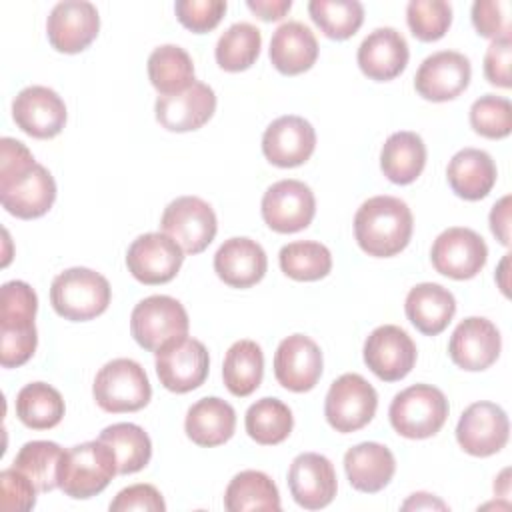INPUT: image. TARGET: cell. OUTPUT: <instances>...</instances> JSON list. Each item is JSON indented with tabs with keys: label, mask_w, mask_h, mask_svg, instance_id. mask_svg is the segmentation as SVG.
Here are the masks:
<instances>
[{
	"label": "cell",
	"mask_w": 512,
	"mask_h": 512,
	"mask_svg": "<svg viewBox=\"0 0 512 512\" xmlns=\"http://www.w3.org/2000/svg\"><path fill=\"white\" fill-rule=\"evenodd\" d=\"M414 230L408 204L396 196H372L356 210L354 238L374 258H390L402 252Z\"/></svg>",
	"instance_id": "obj_1"
},
{
	"label": "cell",
	"mask_w": 512,
	"mask_h": 512,
	"mask_svg": "<svg viewBox=\"0 0 512 512\" xmlns=\"http://www.w3.org/2000/svg\"><path fill=\"white\" fill-rule=\"evenodd\" d=\"M118 474L112 448L102 440H90L64 450L58 468V488L76 500L100 494Z\"/></svg>",
	"instance_id": "obj_2"
},
{
	"label": "cell",
	"mask_w": 512,
	"mask_h": 512,
	"mask_svg": "<svg viewBox=\"0 0 512 512\" xmlns=\"http://www.w3.org/2000/svg\"><path fill=\"white\" fill-rule=\"evenodd\" d=\"M112 298L108 280L90 268H68L50 286V304L58 316L70 322H86L106 312Z\"/></svg>",
	"instance_id": "obj_3"
},
{
	"label": "cell",
	"mask_w": 512,
	"mask_h": 512,
	"mask_svg": "<svg viewBox=\"0 0 512 512\" xmlns=\"http://www.w3.org/2000/svg\"><path fill=\"white\" fill-rule=\"evenodd\" d=\"M448 412L450 406L440 388L432 384H414L392 398L388 418L400 436L422 440L440 432Z\"/></svg>",
	"instance_id": "obj_4"
},
{
	"label": "cell",
	"mask_w": 512,
	"mask_h": 512,
	"mask_svg": "<svg viewBox=\"0 0 512 512\" xmlns=\"http://www.w3.org/2000/svg\"><path fill=\"white\" fill-rule=\"evenodd\" d=\"M92 394L104 412H136L150 402L152 386L136 360L114 358L98 370Z\"/></svg>",
	"instance_id": "obj_5"
},
{
	"label": "cell",
	"mask_w": 512,
	"mask_h": 512,
	"mask_svg": "<svg viewBox=\"0 0 512 512\" xmlns=\"http://www.w3.org/2000/svg\"><path fill=\"white\" fill-rule=\"evenodd\" d=\"M188 312L172 296L154 294L140 300L130 314V332L148 352H158L168 342L188 334Z\"/></svg>",
	"instance_id": "obj_6"
},
{
	"label": "cell",
	"mask_w": 512,
	"mask_h": 512,
	"mask_svg": "<svg viewBox=\"0 0 512 512\" xmlns=\"http://www.w3.org/2000/svg\"><path fill=\"white\" fill-rule=\"evenodd\" d=\"M376 408L378 394L374 386L354 372L336 378L324 400V416L328 424L342 434L364 428L374 418Z\"/></svg>",
	"instance_id": "obj_7"
},
{
	"label": "cell",
	"mask_w": 512,
	"mask_h": 512,
	"mask_svg": "<svg viewBox=\"0 0 512 512\" xmlns=\"http://www.w3.org/2000/svg\"><path fill=\"white\" fill-rule=\"evenodd\" d=\"M160 228L176 240L186 254H200L214 240L218 220L212 206L202 198L180 196L164 208Z\"/></svg>",
	"instance_id": "obj_8"
},
{
	"label": "cell",
	"mask_w": 512,
	"mask_h": 512,
	"mask_svg": "<svg viewBox=\"0 0 512 512\" xmlns=\"http://www.w3.org/2000/svg\"><path fill=\"white\" fill-rule=\"evenodd\" d=\"M210 370L206 346L190 336L176 338L156 352L160 384L176 394H186L204 384Z\"/></svg>",
	"instance_id": "obj_9"
},
{
	"label": "cell",
	"mask_w": 512,
	"mask_h": 512,
	"mask_svg": "<svg viewBox=\"0 0 512 512\" xmlns=\"http://www.w3.org/2000/svg\"><path fill=\"white\" fill-rule=\"evenodd\" d=\"M260 212L270 230L292 234L310 226L316 214V198L308 184L286 178L274 182L264 192Z\"/></svg>",
	"instance_id": "obj_10"
},
{
	"label": "cell",
	"mask_w": 512,
	"mask_h": 512,
	"mask_svg": "<svg viewBox=\"0 0 512 512\" xmlns=\"http://www.w3.org/2000/svg\"><path fill=\"white\" fill-rule=\"evenodd\" d=\"M56 200V182L46 166L32 164L22 172L0 176V202L16 218L44 216Z\"/></svg>",
	"instance_id": "obj_11"
},
{
	"label": "cell",
	"mask_w": 512,
	"mask_h": 512,
	"mask_svg": "<svg viewBox=\"0 0 512 512\" xmlns=\"http://www.w3.org/2000/svg\"><path fill=\"white\" fill-rule=\"evenodd\" d=\"M488 246L472 228L452 226L440 232L432 244L430 260L436 272L452 280H470L486 264Z\"/></svg>",
	"instance_id": "obj_12"
},
{
	"label": "cell",
	"mask_w": 512,
	"mask_h": 512,
	"mask_svg": "<svg viewBox=\"0 0 512 512\" xmlns=\"http://www.w3.org/2000/svg\"><path fill=\"white\" fill-rule=\"evenodd\" d=\"M510 436V422L506 412L494 402H474L470 404L458 420L456 440L460 448L478 458L492 456L500 452Z\"/></svg>",
	"instance_id": "obj_13"
},
{
	"label": "cell",
	"mask_w": 512,
	"mask_h": 512,
	"mask_svg": "<svg viewBox=\"0 0 512 512\" xmlns=\"http://www.w3.org/2000/svg\"><path fill=\"white\" fill-rule=\"evenodd\" d=\"M184 262V250L164 232H148L138 236L126 252L128 272L142 284L170 282Z\"/></svg>",
	"instance_id": "obj_14"
},
{
	"label": "cell",
	"mask_w": 512,
	"mask_h": 512,
	"mask_svg": "<svg viewBox=\"0 0 512 512\" xmlns=\"http://www.w3.org/2000/svg\"><path fill=\"white\" fill-rule=\"evenodd\" d=\"M416 356L414 340L396 324L374 328L364 342V362L384 382L406 378L416 364Z\"/></svg>",
	"instance_id": "obj_15"
},
{
	"label": "cell",
	"mask_w": 512,
	"mask_h": 512,
	"mask_svg": "<svg viewBox=\"0 0 512 512\" xmlns=\"http://www.w3.org/2000/svg\"><path fill=\"white\" fill-rule=\"evenodd\" d=\"M472 78L470 60L456 50H440L422 60L414 76L416 92L430 102H448L460 96Z\"/></svg>",
	"instance_id": "obj_16"
},
{
	"label": "cell",
	"mask_w": 512,
	"mask_h": 512,
	"mask_svg": "<svg viewBox=\"0 0 512 512\" xmlns=\"http://www.w3.org/2000/svg\"><path fill=\"white\" fill-rule=\"evenodd\" d=\"M100 30V16L92 2L64 0L58 2L46 20V34L54 50L76 54L86 50Z\"/></svg>",
	"instance_id": "obj_17"
},
{
	"label": "cell",
	"mask_w": 512,
	"mask_h": 512,
	"mask_svg": "<svg viewBox=\"0 0 512 512\" xmlns=\"http://www.w3.org/2000/svg\"><path fill=\"white\" fill-rule=\"evenodd\" d=\"M12 118L32 138H54L66 124V104L48 86H26L12 102Z\"/></svg>",
	"instance_id": "obj_18"
},
{
	"label": "cell",
	"mask_w": 512,
	"mask_h": 512,
	"mask_svg": "<svg viewBox=\"0 0 512 512\" xmlns=\"http://www.w3.org/2000/svg\"><path fill=\"white\" fill-rule=\"evenodd\" d=\"M502 340L498 328L482 316L464 318L452 332L448 354L452 362L468 372L490 368L500 356Z\"/></svg>",
	"instance_id": "obj_19"
},
{
	"label": "cell",
	"mask_w": 512,
	"mask_h": 512,
	"mask_svg": "<svg viewBox=\"0 0 512 512\" xmlns=\"http://www.w3.org/2000/svg\"><path fill=\"white\" fill-rule=\"evenodd\" d=\"M322 350L304 334L284 338L274 354V376L290 392L312 390L322 376Z\"/></svg>",
	"instance_id": "obj_20"
},
{
	"label": "cell",
	"mask_w": 512,
	"mask_h": 512,
	"mask_svg": "<svg viewBox=\"0 0 512 512\" xmlns=\"http://www.w3.org/2000/svg\"><path fill=\"white\" fill-rule=\"evenodd\" d=\"M316 148V130L302 116L286 114L268 124L262 134V154L278 168L304 164Z\"/></svg>",
	"instance_id": "obj_21"
},
{
	"label": "cell",
	"mask_w": 512,
	"mask_h": 512,
	"mask_svg": "<svg viewBox=\"0 0 512 512\" xmlns=\"http://www.w3.org/2000/svg\"><path fill=\"white\" fill-rule=\"evenodd\" d=\"M288 488L294 502L306 510L328 506L338 490L332 462L318 452L298 454L288 468Z\"/></svg>",
	"instance_id": "obj_22"
},
{
	"label": "cell",
	"mask_w": 512,
	"mask_h": 512,
	"mask_svg": "<svg viewBox=\"0 0 512 512\" xmlns=\"http://www.w3.org/2000/svg\"><path fill=\"white\" fill-rule=\"evenodd\" d=\"M216 110V94L204 82H194L190 88L158 96L154 104L156 120L170 132H192L202 128Z\"/></svg>",
	"instance_id": "obj_23"
},
{
	"label": "cell",
	"mask_w": 512,
	"mask_h": 512,
	"mask_svg": "<svg viewBox=\"0 0 512 512\" xmlns=\"http://www.w3.org/2000/svg\"><path fill=\"white\" fill-rule=\"evenodd\" d=\"M410 50L406 38L390 26L372 30L358 46V66L364 76L376 82H388L400 76L408 64Z\"/></svg>",
	"instance_id": "obj_24"
},
{
	"label": "cell",
	"mask_w": 512,
	"mask_h": 512,
	"mask_svg": "<svg viewBox=\"0 0 512 512\" xmlns=\"http://www.w3.org/2000/svg\"><path fill=\"white\" fill-rule=\"evenodd\" d=\"M268 268L264 248L246 236L228 238L214 254V272L232 288H250L258 284Z\"/></svg>",
	"instance_id": "obj_25"
},
{
	"label": "cell",
	"mask_w": 512,
	"mask_h": 512,
	"mask_svg": "<svg viewBox=\"0 0 512 512\" xmlns=\"http://www.w3.org/2000/svg\"><path fill=\"white\" fill-rule=\"evenodd\" d=\"M268 54L280 74L296 76L316 64L318 40L306 24L290 20L274 30Z\"/></svg>",
	"instance_id": "obj_26"
},
{
	"label": "cell",
	"mask_w": 512,
	"mask_h": 512,
	"mask_svg": "<svg viewBox=\"0 0 512 512\" xmlns=\"http://www.w3.org/2000/svg\"><path fill=\"white\" fill-rule=\"evenodd\" d=\"M344 470L354 490L374 494L394 478L396 458L384 444L362 442L344 454Z\"/></svg>",
	"instance_id": "obj_27"
},
{
	"label": "cell",
	"mask_w": 512,
	"mask_h": 512,
	"mask_svg": "<svg viewBox=\"0 0 512 512\" xmlns=\"http://www.w3.org/2000/svg\"><path fill=\"white\" fill-rule=\"evenodd\" d=\"M404 312L418 332L426 336H436L444 332L454 318L456 298L448 288L440 284L422 282L410 288V292L406 294Z\"/></svg>",
	"instance_id": "obj_28"
},
{
	"label": "cell",
	"mask_w": 512,
	"mask_h": 512,
	"mask_svg": "<svg viewBox=\"0 0 512 512\" xmlns=\"http://www.w3.org/2000/svg\"><path fill=\"white\" fill-rule=\"evenodd\" d=\"M496 164L492 156L478 148L458 150L446 168V178L452 192L464 200H482L496 184Z\"/></svg>",
	"instance_id": "obj_29"
},
{
	"label": "cell",
	"mask_w": 512,
	"mask_h": 512,
	"mask_svg": "<svg viewBox=\"0 0 512 512\" xmlns=\"http://www.w3.org/2000/svg\"><path fill=\"white\" fill-rule=\"evenodd\" d=\"M236 428V412L234 408L218 398V396H208L200 398L194 402L184 420V430L186 436L204 448L220 446L228 442L234 434Z\"/></svg>",
	"instance_id": "obj_30"
},
{
	"label": "cell",
	"mask_w": 512,
	"mask_h": 512,
	"mask_svg": "<svg viewBox=\"0 0 512 512\" xmlns=\"http://www.w3.org/2000/svg\"><path fill=\"white\" fill-rule=\"evenodd\" d=\"M426 166V144L416 132H394L380 152V168L394 184H412Z\"/></svg>",
	"instance_id": "obj_31"
},
{
	"label": "cell",
	"mask_w": 512,
	"mask_h": 512,
	"mask_svg": "<svg viewBox=\"0 0 512 512\" xmlns=\"http://www.w3.org/2000/svg\"><path fill=\"white\" fill-rule=\"evenodd\" d=\"M264 354L254 340L234 342L222 364V380L232 396H250L262 382Z\"/></svg>",
	"instance_id": "obj_32"
},
{
	"label": "cell",
	"mask_w": 512,
	"mask_h": 512,
	"mask_svg": "<svg viewBox=\"0 0 512 512\" xmlns=\"http://www.w3.org/2000/svg\"><path fill=\"white\" fill-rule=\"evenodd\" d=\"M148 78L160 96L178 94L196 82L194 62L190 54L176 44L158 46L148 56Z\"/></svg>",
	"instance_id": "obj_33"
},
{
	"label": "cell",
	"mask_w": 512,
	"mask_h": 512,
	"mask_svg": "<svg viewBox=\"0 0 512 512\" xmlns=\"http://www.w3.org/2000/svg\"><path fill=\"white\" fill-rule=\"evenodd\" d=\"M224 506L228 512L246 510H280V494L272 478L260 470L238 472L224 492Z\"/></svg>",
	"instance_id": "obj_34"
},
{
	"label": "cell",
	"mask_w": 512,
	"mask_h": 512,
	"mask_svg": "<svg viewBox=\"0 0 512 512\" xmlns=\"http://www.w3.org/2000/svg\"><path fill=\"white\" fill-rule=\"evenodd\" d=\"M64 410L62 394L46 382H30L16 394V416L26 428H54L60 424Z\"/></svg>",
	"instance_id": "obj_35"
},
{
	"label": "cell",
	"mask_w": 512,
	"mask_h": 512,
	"mask_svg": "<svg viewBox=\"0 0 512 512\" xmlns=\"http://www.w3.org/2000/svg\"><path fill=\"white\" fill-rule=\"evenodd\" d=\"M98 440L108 444L116 456L118 474H134L142 470L152 456V442L150 436L132 422H118L106 426Z\"/></svg>",
	"instance_id": "obj_36"
},
{
	"label": "cell",
	"mask_w": 512,
	"mask_h": 512,
	"mask_svg": "<svg viewBox=\"0 0 512 512\" xmlns=\"http://www.w3.org/2000/svg\"><path fill=\"white\" fill-rule=\"evenodd\" d=\"M244 426L254 442L262 446H274L290 436L294 418L292 410L282 400L266 396L256 400L246 410Z\"/></svg>",
	"instance_id": "obj_37"
},
{
	"label": "cell",
	"mask_w": 512,
	"mask_h": 512,
	"mask_svg": "<svg viewBox=\"0 0 512 512\" xmlns=\"http://www.w3.org/2000/svg\"><path fill=\"white\" fill-rule=\"evenodd\" d=\"M278 262L282 272L298 282H314L330 274L332 254L314 240H296L280 248Z\"/></svg>",
	"instance_id": "obj_38"
},
{
	"label": "cell",
	"mask_w": 512,
	"mask_h": 512,
	"mask_svg": "<svg viewBox=\"0 0 512 512\" xmlns=\"http://www.w3.org/2000/svg\"><path fill=\"white\" fill-rule=\"evenodd\" d=\"M262 34L250 22L232 24L216 42V62L226 72H242L260 56Z\"/></svg>",
	"instance_id": "obj_39"
},
{
	"label": "cell",
	"mask_w": 512,
	"mask_h": 512,
	"mask_svg": "<svg viewBox=\"0 0 512 512\" xmlns=\"http://www.w3.org/2000/svg\"><path fill=\"white\" fill-rule=\"evenodd\" d=\"M62 454L64 450L56 442L32 440L18 450L12 466L26 474L38 492H50L58 488V468Z\"/></svg>",
	"instance_id": "obj_40"
},
{
	"label": "cell",
	"mask_w": 512,
	"mask_h": 512,
	"mask_svg": "<svg viewBox=\"0 0 512 512\" xmlns=\"http://www.w3.org/2000/svg\"><path fill=\"white\" fill-rule=\"evenodd\" d=\"M308 14L332 40L354 36L364 22V6L358 0H312L308 2Z\"/></svg>",
	"instance_id": "obj_41"
},
{
	"label": "cell",
	"mask_w": 512,
	"mask_h": 512,
	"mask_svg": "<svg viewBox=\"0 0 512 512\" xmlns=\"http://www.w3.org/2000/svg\"><path fill=\"white\" fill-rule=\"evenodd\" d=\"M406 22L414 38L436 42L452 24V6L444 0H410L406 6Z\"/></svg>",
	"instance_id": "obj_42"
},
{
	"label": "cell",
	"mask_w": 512,
	"mask_h": 512,
	"mask_svg": "<svg viewBox=\"0 0 512 512\" xmlns=\"http://www.w3.org/2000/svg\"><path fill=\"white\" fill-rule=\"evenodd\" d=\"M470 126L476 134L500 140L512 132V104L508 98L484 94L470 106Z\"/></svg>",
	"instance_id": "obj_43"
},
{
	"label": "cell",
	"mask_w": 512,
	"mask_h": 512,
	"mask_svg": "<svg viewBox=\"0 0 512 512\" xmlns=\"http://www.w3.org/2000/svg\"><path fill=\"white\" fill-rule=\"evenodd\" d=\"M38 310V296L30 284L10 280L0 290V326H28L34 324Z\"/></svg>",
	"instance_id": "obj_44"
},
{
	"label": "cell",
	"mask_w": 512,
	"mask_h": 512,
	"mask_svg": "<svg viewBox=\"0 0 512 512\" xmlns=\"http://www.w3.org/2000/svg\"><path fill=\"white\" fill-rule=\"evenodd\" d=\"M36 346V324L0 326V364L4 368H18L26 364L36 352Z\"/></svg>",
	"instance_id": "obj_45"
},
{
	"label": "cell",
	"mask_w": 512,
	"mask_h": 512,
	"mask_svg": "<svg viewBox=\"0 0 512 512\" xmlns=\"http://www.w3.org/2000/svg\"><path fill=\"white\" fill-rule=\"evenodd\" d=\"M226 8L228 6L224 0H178L174 4L178 22L196 34L214 30L220 24Z\"/></svg>",
	"instance_id": "obj_46"
},
{
	"label": "cell",
	"mask_w": 512,
	"mask_h": 512,
	"mask_svg": "<svg viewBox=\"0 0 512 512\" xmlns=\"http://www.w3.org/2000/svg\"><path fill=\"white\" fill-rule=\"evenodd\" d=\"M36 492L34 482L14 466L0 472V506L4 512L32 510L36 504Z\"/></svg>",
	"instance_id": "obj_47"
},
{
	"label": "cell",
	"mask_w": 512,
	"mask_h": 512,
	"mask_svg": "<svg viewBox=\"0 0 512 512\" xmlns=\"http://www.w3.org/2000/svg\"><path fill=\"white\" fill-rule=\"evenodd\" d=\"M472 24L482 38H498L510 34V2L508 0H476L472 4Z\"/></svg>",
	"instance_id": "obj_48"
},
{
	"label": "cell",
	"mask_w": 512,
	"mask_h": 512,
	"mask_svg": "<svg viewBox=\"0 0 512 512\" xmlns=\"http://www.w3.org/2000/svg\"><path fill=\"white\" fill-rule=\"evenodd\" d=\"M130 510H142V512H164L166 504L162 494L152 484H132L124 490H120L114 500L110 502V512H130Z\"/></svg>",
	"instance_id": "obj_49"
},
{
	"label": "cell",
	"mask_w": 512,
	"mask_h": 512,
	"mask_svg": "<svg viewBox=\"0 0 512 512\" xmlns=\"http://www.w3.org/2000/svg\"><path fill=\"white\" fill-rule=\"evenodd\" d=\"M510 62H512V36L504 34L490 42L484 54V76L492 86L510 88Z\"/></svg>",
	"instance_id": "obj_50"
},
{
	"label": "cell",
	"mask_w": 512,
	"mask_h": 512,
	"mask_svg": "<svg viewBox=\"0 0 512 512\" xmlns=\"http://www.w3.org/2000/svg\"><path fill=\"white\" fill-rule=\"evenodd\" d=\"M490 230L496 240L510 246V196L500 198L490 210Z\"/></svg>",
	"instance_id": "obj_51"
},
{
	"label": "cell",
	"mask_w": 512,
	"mask_h": 512,
	"mask_svg": "<svg viewBox=\"0 0 512 512\" xmlns=\"http://www.w3.org/2000/svg\"><path fill=\"white\" fill-rule=\"evenodd\" d=\"M246 6L262 20L272 22L284 18V14L292 8L290 0H248Z\"/></svg>",
	"instance_id": "obj_52"
},
{
	"label": "cell",
	"mask_w": 512,
	"mask_h": 512,
	"mask_svg": "<svg viewBox=\"0 0 512 512\" xmlns=\"http://www.w3.org/2000/svg\"><path fill=\"white\" fill-rule=\"evenodd\" d=\"M434 508L446 510L448 506L440 498L428 492H416L402 504V510H434Z\"/></svg>",
	"instance_id": "obj_53"
},
{
	"label": "cell",
	"mask_w": 512,
	"mask_h": 512,
	"mask_svg": "<svg viewBox=\"0 0 512 512\" xmlns=\"http://www.w3.org/2000/svg\"><path fill=\"white\" fill-rule=\"evenodd\" d=\"M508 262H510V254H504L498 272H496V282L500 286V290L504 292V296H508V280H506V272H508Z\"/></svg>",
	"instance_id": "obj_54"
}]
</instances>
